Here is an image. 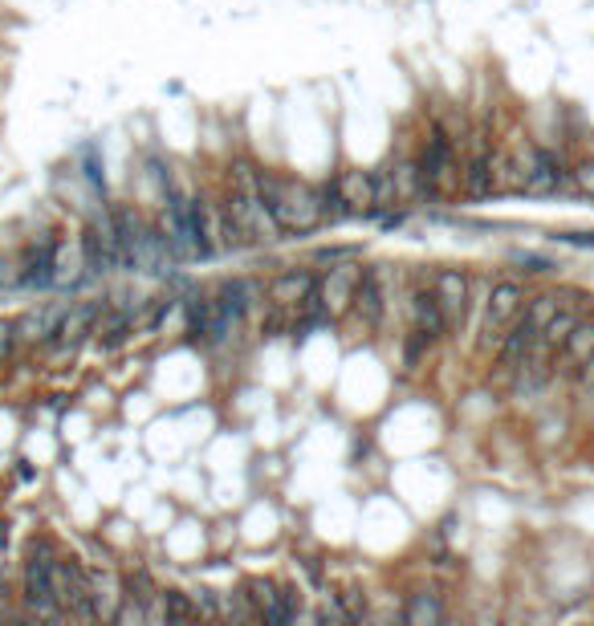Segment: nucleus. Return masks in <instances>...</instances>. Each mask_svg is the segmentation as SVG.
Here are the masks:
<instances>
[{"mask_svg": "<svg viewBox=\"0 0 594 626\" xmlns=\"http://www.w3.org/2000/svg\"><path fill=\"white\" fill-rule=\"evenodd\" d=\"M53 561H57L53 541L37 537L29 545V561H25V602L41 618H62V606L53 598Z\"/></svg>", "mask_w": 594, "mask_h": 626, "instance_id": "2", "label": "nucleus"}, {"mask_svg": "<svg viewBox=\"0 0 594 626\" xmlns=\"http://www.w3.org/2000/svg\"><path fill=\"white\" fill-rule=\"evenodd\" d=\"M127 598H139V602H155L159 598V590H155V582H151V574L147 570H135L131 578H127Z\"/></svg>", "mask_w": 594, "mask_h": 626, "instance_id": "25", "label": "nucleus"}, {"mask_svg": "<svg viewBox=\"0 0 594 626\" xmlns=\"http://www.w3.org/2000/svg\"><path fill=\"white\" fill-rule=\"evenodd\" d=\"M562 183H566V171H562V163L546 147H529L521 155V163H517V192H525V196H554Z\"/></svg>", "mask_w": 594, "mask_h": 626, "instance_id": "6", "label": "nucleus"}, {"mask_svg": "<svg viewBox=\"0 0 594 626\" xmlns=\"http://www.w3.org/2000/svg\"><path fill=\"white\" fill-rule=\"evenodd\" d=\"M432 293H436V305L444 313V326L460 330L464 313H468V277L460 269H440L432 277Z\"/></svg>", "mask_w": 594, "mask_h": 626, "instance_id": "10", "label": "nucleus"}, {"mask_svg": "<svg viewBox=\"0 0 594 626\" xmlns=\"http://www.w3.org/2000/svg\"><path fill=\"white\" fill-rule=\"evenodd\" d=\"M403 618H407L411 626H420V622H440V618H444V606H440L432 594H411Z\"/></svg>", "mask_w": 594, "mask_h": 626, "instance_id": "24", "label": "nucleus"}, {"mask_svg": "<svg viewBox=\"0 0 594 626\" xmlns=\"http://www.w3.org/2000/svg\"><path fill=\"white\" fill-rule=\"evenodd\" d=\"M411 330L415 334H424V338H440V334H448V326H444V313H440V305H436V293H428V289H420L411 297Z\"/></svg>", "mask_w": 594, "mask_h": 626, "instance_id": "19", "label": "nucleus"}, {"mask_svg": "<svg viewBox=\"0 0 594 626\" xmlns=\"http://www.w3.org/2000/svg\"><path fill=\"white\" fill-rule=\"evenodd\" d=\"M106 305L102 301H74L70 309H66V318H62V326H57V334H53V342H49V350H53V358L57 362H66V358H74L78 354V346L94 334V322H98V313H102Z\"/></svg>", "mask_w": 594, "mask_h": 626, "instance_id": "7", "label": "nucleus"}, {"mask_svg": "<svg viewBox=\"0 0 594 626\" xmlns=\"http://www.w3.org/2000/svg\"><path fill=\"white\" fill-rule=\"evenodd\" d=\"M159 602H163V618L167 622H196L200 618L196 598L184 594V590H159Z\"/></svg>", "mask_w": 594, "mask_h": 626, "instance_id": "22", "label": "nucleus"}, {"mask_svg": "<svg viewBox=\"0 0 594 626\" xmlns=\"http://www.w3.org/2000/svg\"><path fill=\"white\" fill-rule=\"evenodd\" d=\"M594 358V318H582L578 322V330L566 338V346L558 350V366L554 370H562V374H578L586 362Z\"/></svg>", "mask_w": 594, "mask_h": 626, "instance_id": "16", "label": "nucleus"}, {"mask_svg": "<svg viewBox=\"0 0 594 626\" xmlns=\"http://www.w3.org/2000/svg\"><path fill=\"white\" fill-rule=\"evenodd\" d=\"M224 208H228V216H232L236 224H241V232H245L249 244H269V240H281V236H285V232L277 228L269 204H265L261 187H257V192H232Z\"/></svg>", "mask_w": 594, "mask_h": 626, "instance_id": "4", "label": "nucleus"}, {"mask_svg": "<svg viewBox=\"0 0 594 626\" xmlns=\"http://www.w3.org/2000/svg\"><path fill=\"white\" fill-rule=\"evenodd\" d=\"M139 330V318H135V305H106L94 322V338L102 350H118L131 334Z\"/></svg>", "mask_w": 594, "mask_h": 626, "instance_id": "13", "label": "nucleus"}, {"mask_svg": "<svg viewBox=\"0 0 594 626\" xmlns=\"http://www.w3.org/2000/svg\"><path fill=\"white\" fill-rule=\"evenodd\" d=\"M5 537H9V533H5V525H0V545H5Z\"/></svg>", "mask_w": 594, "mask_h": 626, "instance_id": "31", "label": "nucleus"}, {"mask_svg": "<svg viewBox=\"0 0 594 626\" xmlns=\"http://www.w3.org/2000/svg\"><path fill=\"white\" fill-rule=\"evenodd\" d=\"M57 240L53 232H41L29 248H25V261H21V289H49L53 285V257H57Z\"/></svg>", "mask_w": 594, "mask_h": 626, "instance_id": "12", "label": "nucleus"}, {"mask_svg": "<svg viewBox=\"0 0 594 626\" xmlns=\"http://www.w3.org/2000/svg\"><path fill=\"white\" fill-rule=\"evenodd\" d=\"M363 269L359 265H334L330 273L318 277V301L326 309V318H342L346 309H354V289H359Z\"/></svg>", "mask_w": 594, "mask_h": 626, "instance_id": "9", "label": "nucleus"}, {"mask_svg": "<svg viewBox=\"0 0 594 626\" xmlns=\"http://www.w3.org/2000/svg\"><path fill=\"white\" fill-rule=\"evenodd\" d=\"M53 598L62 606V614L74 618H94V602H90V578L78 561L57 557L53 561Z\"/></svg>", "mask_w": 594, "mask_h": 626, "instance_id": "5", "label": "nucleus"}, {"mask_svg": "<svg viewBox=\"0 0 594 626\" xmlns=\"http://www.w3.org/2000/svg\"><path fill=\"white\" fill-rule=\"evenodd\" d=\"M314 289H318V277H314V273L289 269V273H281V277L269 285V301H273L277 309H297Z\"/></svg>", "mask_w": 594, "mask_h": 626, "instance_id": "15", "label": "nucleus"}, {"mask_svg": "<svg viewBox=\"0 0 594 626\" xmlns=\"http://www.w3.org/2000/svg\"><path fill=\"white\" fill-rule=\"evenodd\" d=\"M245 590H249L245 598L257 606V614H261L265 622H285V606H281V590H277V582H269V578H253Z\"/></svg>", "mask_w": 594, "mask_h": 626, "instance_id": "21", "label": "nucleus"}, {"mask_svg": "<svg viewBox=\"0 0 594 626\" xmlns=\"http://www.w3.org/2000/svg\"><path fill=\"white\" fill-rule=\"evenodd\" d=\"M114 212V228H118V265L123 269H139V240H143V220L131 208H110Z\"/></svg>", "mask_w": 594, "mask_h": 626, "instance_id": "17", "label": "nucleus"}, {"mask_svg": "<svg viewBox=\"0 0 594 626\" xmlns=\"http://www.w3.org/2000/svg\"><path fill=\"white\" fill-rule=\"evenodd\" d=\"M21 285V269H13L5 257H0V289H17Z\"/></svg>", "mask_w": 594, "mask_h": 626, "instance_id": "28", "label": "nucleus"}, {"mask_svg": "<svg viewBox=\"0 0 594 626\" xmlns=\"http://www.w3.org/2000/svg\"><path fill=\"white\" fill-rule=\"evenodd\" d=\"M371 179H375V212H371V216H383V212H391V208L399 204L395 171H391V167H379V171H371Z\"/></svg>", "mask_w": 594, "mask_h": 626, "instance_id": "23", "label": "nucleus"}, {"mask_svg": "<svg viewBox=\"0 0 594 626\" xmlns=\"http://www.w3.org/2000/svg\"><path fill=\"white\" fill-rule=\"evenodd\" d=\"M66 309H70V301H49V305H37V309L21 313V318H17V342L49 346L57 326H62V318H66Z\"/></svg>", "mask_w": 594, "mask_h": 626, "instance_id": "11", "label": "nucleus"}, {"mask_svg": "<svg viewBox=\"0 0 594 626\" xmlns=\"http://www.w3.org/2000/svg\"><path fill=\"white\" fill-rule=\"evenodd\" d=\"M464 192H468L472 200H485V196H493V192H497L493 155H489V147H485V143L477 147V155H472V163H468V171H464Z\"/></svg>", "mask_w": 594, "mask_h": 626, "instance_id": "20", "label": "nucleus"}, {"mask_svg": "<svg viewBox=\"0 0 594 626\" xmlns=\"http://www.w3.org/2000/svg\"><path fill=\"white\" fill-rule=\"evenodd\" d=\"M334 187H338V196H342L350 216H363V212L371 216L375 212V179H371V171H342V175H334Z\"/></svg>", "mask_w": 594, "mask_h": 626, "instance_id": "14", "label": "nucleus"}, {"mask_svg": "<svg viewBox=\"0 0 594 626\" xmlns=\"http://www.w3.org/2000/svg\"><path fill=\"white\" fill-rule=\"evenodd\" d=\"M521 265H529V273H546V269H554L550 261H542V257H517Z\"/></svg>", "mask_w": 594, "mask_h": 626, "instance_id": "30", "label": "nucleus"}, {"mask_svg": "<svg viewBox=\"0 0 594 626\" xmlns=\"http://www.w3.org/2000/svg\"><path fill=\"white\" fill-rule=\"evenodd\" d=\"M354 309H359L363 326H371V330L383 322V281H379V269H363L359 289H354Z\"/></svg>", "mask_w": 594, "mask_h": 626, "instance_id": "18", "label": "nucleus"}, {"mask_svg": "<svg viewBox=\"0 0 594 626\" xmlns=\"http://www.w3.org/2000/svg\"><path fill=\"white\" fill-rule=\"evenodd\" d=\"M17 350V322H0V366H5Z\"/></svg>", "mask_w": 594, "mask_h": 626, "instance_id": "27", "label": "nucleus"}, {"mask_svg": "<svg viewBox=\"0 0 594 626\" xmlns=\"http://www.w3.org/2000/svg\"><path fill=\"white\" fill-rule=\"evenodd\" d=\"M420 171H424V179H428V187H432V200H440V196H448V192H456V187H460L456 151H452V143H448L444 131H436V135L428 139V151H424V159H420Z\"/></svg>", "mask_w": 594, "mask_h": 626, "instance_id": "8", "label": "nucleus"}, {"mask_svg": "<svg viewBox=\"0 0 594 626\" xmlns=\"http://www.w3.org/2000/svg\"><path fill=\"white\" fill-rule=\"evenodd\" d=\"M261 192H265V204L277 220L281 232H297V236H310L314 228L326 224V212H322V192L302 179H285V175H261Z\"/></svg>", "mask_w": 594, "mask_h": 626, "instance_id": "1", "label": "nucleus"}, {"mask_svg": "<svg viewBox=\"0 0 594 626\" xmlns=\"http://www.w3.org/2000/svg\"><path fill=\"white\" fill-rule=\"evenodd\" d=\"M558 240L574 248H594V232H558Z\"/></svg>", "mask_w": 594, "mask_h": 626, "instance_id": "29", "label": "nucleus"}, {"mask_svg": "<svg viewBox=\"0 0 594 626\" xmlns=\"http://www.w3.org/2000/svg\"><path fill=\"white\" fill-rule=\"evenodd\" d=\"M570 179H574V187H578V192H586V196H594V159H586V163H578V167L570 171Z\"/></svg>", "mask_w": 594, "mask_h": 626, "instance_id": "26", "label": "nucleus"}, {"mask_svg": "<svg viewBox=\"0 0 594 626\" xmlns=\"http://www.w3.org/2000/svg\"><path fill=\"white\" fill-rule=\"evenodd\" d=\"M521 309H525V289L517 281L493 285L489 305H485V322H481V350H497L505 342V334L513 330V322L521 318Z\"/></svg>", "mask_w": 594, "mask_h": 626, "instance_id": "3", "label": "nucleus"}]
</instances>
